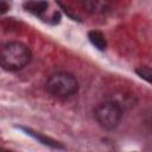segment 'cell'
Instances as JSON below:
<instances>
[{
    "label": "cell",
    "instance_id": "cell-1",
    "mask_svg": "<svg viewBox=\"0 0 152 152\" xmlns=\"http://www.w3.org/2000/svg\"><path fill=\"white\" fill-rule=\"evenodd\" d=\"M31 57L30 49L19 42L6 43L1 49V65L8 71L24 69L30 63Z\"/></svg>",
    "mask_w": 152,
    "mask_h": 152
},
{
    "label": "cell",
    "instance_id": "cell-4",
    "mask_svg": "<svg viewBox=\"0 0 152 152\" xmlns=\"http://www.w3.org/2000/svg\"><path fill=\"white\" fill-rule=\"evenodd\" d=\"M24 8L36 15H40L46 11L48 2L44 0H27L24 4Z\"/></svg>",
    "mask_w": 152,
    "mask_h": 152
},
{
    "label": "cell",
    "instance_id": "cell-7",
    "mask_svg": "<svg viewBox=\"0 0 152 152\" xmlns=\"http://www.w3.org/2000/svg\"><path fill=\"white\" fill-rule=\"evenodd\" d=\"M135 72L138 74L139 77H141L142 80L147 81L148 83L152 84V68L148 66H139L135 69Z\"/></svg>",
    "mask_w": 152,
    "mask_h": 152
},
{
    "label": "cell",
    "instance_id": "cell-2",
    "mask_svg": "<svg viewBox=\"0 0 152 152\" xmlns=\"http://www.w3.org/2000/svg\"><path fill=\"white\" fill-rule=\"evenodd\" d=\"M45 87L52 96L57 99H68L76 94L78 83L74 75L65 71H58L48 78Z\"/></svg>",
    "mask_w": 152,
    "mask_h": 152
},
{
    "label": "cell",
    "instance_id": "cell-3",
    "mask_svg": "<svg viewBox=\"0 0 152 152\" xmlns=\"http://www.w3.org/2000/svg\"><path fill=\"white\" fill-rule=\"evenodd\" d=\"M94 116L101 127L106 129H113L121 121L122 108L115 101H103L95 107Z\"/></svg>",
    "mask_w": 152,
    "mask_h": 152
},
{
    "label": "cell",
    "instance_id": "cell-6",
    "mask_svg": "<svg viewBox=\"0 0 152 152\" xmlns=\"http://www.w3.org/2000/svg\"><path fill=\"white\" fill-rule=\"evenodd\" d=\"M25 131L27 132V134H30V135H32L33 138L38 139V140H39L42 144H44V145H48V146H51V147H55V148H63L62 145H59L57 141H55V140H52V139H50V138H48V137L37 134L36 132H32L31 129H25Z\"/></svg>",
    "mask_w": 152,
    "mask_h": 152
},
{
    "label": "cell",
    "instance_id": "cell-8",
    "mask_svg": "<svg viewBox=\"0 0 152 152\" xmlns=\"http://www.w3.org/2000/svg\"><path fill=\"white\" fill-rule=\"evenodd\" d=\"M7 10H8V6L6 5V1L1 0V13H5Z\"/></svg>",
    "mask_w": 152,
    "mask_h": 152
},
{
    "label": "cell",
    "instance_id": "cell-5",
    "mask_svg": "<svg viewBox=\"0 0 152 152\" xmlns=\"http://www.w3.org/2000/svg\"><path fill=\"white\" fill-rule=\"evenodd\" d=\"M88 38H89L90 43H91L96 49H99V50H104V49H106L107 42H106V38H104V36L102 34V32L93 30V31H90V32L88 33Z\"/></svg>",
    "mask_w": 152,
    "mask_h": 152
}]
</instances>
